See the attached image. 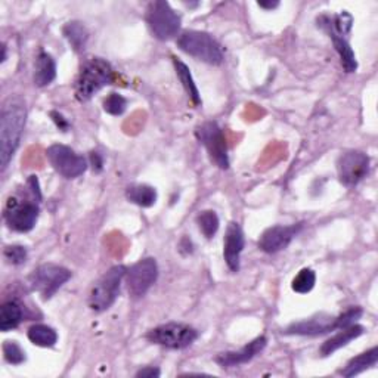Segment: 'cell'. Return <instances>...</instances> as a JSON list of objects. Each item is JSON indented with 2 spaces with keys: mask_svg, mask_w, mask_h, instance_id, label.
Masks as SVG:
<instances>
[{
  "mask_svg": "<svg viewBox=\"0 0 378 378\" xmlns=\"http://www.w3.org/2000/svg\"><path fill=\"white\" fill-rule=\"evenodd\" d=\"M27 109L23 101L17 98L8 99L0 114V164L5 170L12 160L15 151L20 147L24 132Z\"/></svg>",
  "mask_w": 378,
  "mask_h": 378,
  "instance_id": "obj_1",
  "label": "cell"
},
{
  "mask_svg": "<svg viewBox=\"0 0 378 378\" xmlns=\"http://www.w3.org/2000/svg\"><path fill=\"white\" fill-rule=\"evenodd\" d=\"M114 82V70L102 58H90L80 68L75 82H74V94L77 101L86 102L94 93L99 92L102 87L111 85Z\"/></svg>",
  "mask_w": 378,
  "mask_h": 378,
  "instance_id": "obj_2",
  "label": "cell"
},
{
  "mask_svg": "<svg viewBox=\"0 0 378 378\" xmlns=\"http://www.w3.org/2000/svg\"><path fill=\"white\" fill-rule=\"evenodd\" d=\"M178 46L182 52L206 62V64L220 66L224 62L222 46L213 39V36L204 33V31H183L178 37Z\"/></svg>",
  "mask_w": 378,
  "mask_h": 378,
  "instance_id": "obj_3",
  "label": "cell"
},
{
  "mask_svg": "<svg viewBox=\"0 0 378 378\" xmlns=\"http://www.w3.org/2000/svg\"><path fill=\"white\" fill-rule=\"evenodd\" d=\"M126 272L128 269L124 266H114L93 284L89 294V307L93 312H105L114 305Z\"/></svg>",
  "mask_w": 378,
  "mask_h": 378,
  "instance_id": "obj_4",
  "label": "cell"
},
{
  "mask_svg": "<svg viewBox=\"0 0 378 378\" xmlns=\"http://www.w3.org/2000/svg\"><path fill=\"white\" fill-rule=\"evenodd\" d=\"M147 23L154 37L166 42L178 36L182 18L169 2L157 0V2L150 4L147 9Z\"/></svg>",
  "mask_w": 378,
  "mask_h": 378,
  "instance_id": "obj_5",
  "label": "cell"
},
{
  "mask_svg": "<svg viewBox=\"0 0 378 378\" xmlns=\"http://www.w3.org/2000/svg\"><path fill=\"white\" fill-rule=\"evenodd\" d=\"M197 339L198 331L191 325L181 322H169L155 327L147 334V340L150 343L175 350L189 348Z\"/></svg>",
  "mask_w": 378,
  "mask_h": 378,
  "instance_id": "obj_6",
  "label": "cell"
},
{
  "mask_svg": "<svg viewBox=\"0 0 378 378\" xmlns=\"http://www.w3.org/2000/svg\"><path fill=\"white\" fill-rule=\"evenodd\" d=\"M71 278V272L64 266L55 263H44L40 264L37 269L33 271L28 276V284L33 291L42 295L43 300H47L55 293L64 286V284Z\"/></svg>",
  "mask_w": 378,
  "mask_h": 378,
  "instance_id": "obj_7",
  "label": "cell"
},
{
  "mask_svg": "<svg viewBox=\"0 0 378 378\" xmlns=\"http://www.w3.org/2000/svg\"><path fill=\"white\" fill-rule=\"evenodd\" d=\"M195 135L200 144L207 150L212 163H214L219 169L226 170L229 167L228 147L224 130L219 128V124L216 121L202 123L197 128Z\"/></svg>",
  "mask_w": 378,
  "mask_h": 378,
  "instance_id": "obj_8",
  "label": "cell"
},
{
  "mask_svg": "<svg viewBox=\"0 0 378 378\" xmlns=\"http://www.w3.org/2000/svg\"><path fill=\"white\" fill-rule=\"evenodd\" d=\"M46 157L56 173L66 179H75L82 176L87 169V161L82 155L66 145L55 144L47 148Z\"/></svg>",
  "mask_w": 378,
  "mask_h": 378,
  "instance_id": "obj_9",
  "label": "cell"
},
{
  "mask_svg": "<svg viewBox=\"0 0 378 378\" xmlns=\"http://www.w3.org/2000/svg\"><path fill=\"white\" fill-rule=\"evenodd\" d=\"M4 216L9 229L28 232L36 226L39 219V206L33 201H21L17 197H11L6 202Z\"/></svg>",
  "mask_w": 378,
  "mask_h": 378,
  "instance_id": "obj_10",
  "label": "cell"
},
{
  "mask_svg": "<svg viewBox=\"0 0 378 378\" xmlns=\"http://www.w3.org/2000/svg\"><path fill=\"white\" fill-rule=\"evenodd\" d=\"M159 278V266L155 259L147 257L135 263L126 272V284L128 291L133 298L144 297Z\"/></svg>",
  "mask_w": 378,
  "mask_h": 378,
  "instance_id": "obj_11",
  "label": "cell"
},
{
  "mask_svg": "<svg viewBox=\"0 0 378 378\" xmlns=\"http://www.w3.org/2000/svg\"><path fill=\"white\" fill-rule=\"evenodd\" d=\"M370 170V157L362 151H348L340 155L337 161V171L340 182L344 186H356L362 179L367 178Z\"/></svg>",
  "mask_w": 378,
  "mask_h": 378,
  "instance_id": "obj_12",
  "label": "cell"
},
{
  "mask_svg": "<svg viewBox=\"0 0 378 378\" xmlns=\"http://www.w3.org/2000/svg\"><path fill=\"white\" fill-rule=\"evenodd\" d=\"M303 225L297 224V225H290V226H271L267 228L259 240V248L264 253H278V251L287 248L290 243L293 241L294 236L302 231Z\"/></svg>",
  "mask_w": 378,
  "mask_h": 378,
  "instance_id": "obj_13",
  "label": "cell"
},
{
  "mask_svg": "<svg viewBox=\"0 0 378 378\" xmlns=\"http://www.w3.org/2000/svg\"><path fill=\"white\" fill-rule=\"evenodd\" d=\"M266 337L260 336L255 339L253 341H250L247 346H244L243 349L236 352H225L219 353L214 358L216 364H219L222 368H232V367H240L243 364H247L253 358H256L264 348H266Z\"/></svg>",
  "mask_w": 378,
  "mask_h": 378,
  "instance_id": "obj_14",
  "label": "cell"
},
{
  "mask_svg": "<svg viewBox=\"0 0 378 378\" xmlns=\"http://www.w3.org/2000/svg\"><path fill=\"white\" fill-rule=\"evenodd\" d=\"M244 244H245L244 232L241 226L238 224L231 222L224 240V257L232 272L240 271V260L244 250Z\"/></svg>",
  "mask_w": 378,
  "mask_h": 378,
  "instance_id": "obj_15",
  "label": "cell"
},
{
  "mask_svg": "<svg viewBox=\"0 0 378 378\" xmlns=\"http://www.w3.org/2000/svg\"><path fill=\"white\" fill-rule=\"evenodd\" d=\"M337 329L336 328V318L328 317V315H318V317L295 322L290 325L286 329V334L290 336H322L327 333H331V331Z\"/></svg>",
  "mask_w": 378,
  "mask_h": 378,
  "instance_id": "obj_16",
  "label": "cell"
},
{
  "mask_svg": "<svg viewBox=\"0 0 378 378\" xmlns=\"http://www.w3.org/2000/svg\"><path fill=\"white\" fill-rule=\"evenodd\" d=\"M364 331H365V328L362 325H358V324L341 328L340 333H337L334 337H331V339H328L327 341L322 343L321 349H319L321 356L333 355L339 349L344 348V346H348L350 341H353L358 337H360L362 334H364Z\"/></svg>",
  "mask_w": 378,
  "mask_h": 378,
  "instance_id": "obj_17",
  "label": "cell"
},
{
  "mask_svg": "<svg viewBox=\"0 0 378 378\" xmlns=\"http://www.w3.org/2000/svg\"><path fill=\"white\" fill-rule=\"evenodd\" d=\"M56 77V64L55 59L46 52H40L36 59V71H35V85L44 87L51 85Z\"/></svg>",
  "mask_w": 378,
  "mask_h": 378,
  "instance_id": "obj_18",
  "label": "cell"
},
{
  "mask_svg": "<svg viewBox=\"0 0 378 378\" xmlns=\"http://www.w3.org/2000/svg\"><path fill=\"white\" fill-rule=\"evenodd\" d=\"M377 360H378V348L377 346H374L372 349H370L368 352L365 353H360L358 355L356 358L350 359L348 362V365H346L343 370H341V375L343 377H355L360 372H364L372 367L377 365Z\"/></svg>",
  "mask_w": 378,
  "mask_h": 378,
  "instance_id": "obj_19",
  "label": "cell"
},
{
  "mask_svg": "<svg viewBox=\"0 0 378 378\" xmlns=\"http://www.w3.org/2000/svg\"><path fill=\"white\" fill-rule=\"evenodd\" d=\"M327 33L329 35L331 40H333V43H334V47H336V51L340 55L341 66L346 70V73H355L356 68H358V62H356L355 52L352 49V46L349 44L348 39L333 33L331 30H327Z\"/></svg>",
  "mask_w": 378,
  "mask_h": 378,
  "instance_id": "obj_20",
  "label": "cell"
},
{
  "mask_svg": "<svg viewBox=\"0 0 378 378\" xmlns=\"http://www.w3.org/2000/svg\"><path fill=\"white\" fill-rule=\"evenodd\" d=\"M24 319L23 306L17 302H6L0 307V331L8 333L11 329L17 328Z\"/></svg>",
  "mask_w": 378,
  "mask_h": 378,
  "instance_id": "obj_21",
  "label": "cell"
},
{
  "mask_svg": "<svg viewBox=\"0 0 378 378\" xmlns=\"http://www.w3.org/2000/svg\"><path fill=\"white\" fill-rule=\"evenodd\" d=\"M173 66H175V70H176V74L179 77V80L185 89V92L188 93L189 99L193 101L194 105H200L201 104V97H200V92H198V87L194 82L193 78V74H191V70L188 68V66L185 64L183 61L178 59L176 56H173Z\"/></svg>",
  "mask_w": 378,
  "mask_h": 378,
  "instance_id": "obj_22",
  "label": "cell"
},
{
  "mask_svg": "<svg viewBox=\"0 0 378 378\" xmlns=\"http://www.w3.org/2000/svg\"><path fill=\"white\" fill-rule=\"evenodd\" d=\"M126 197L139 207H152L157 202V191L150 185H130L126 189Z\"/></svg>",
  "mask_w": 378,
  "mask_h": 378,
  "instance_id": "obj_23",
  "label": "cell"
},
{
  "mask_svg": "<svg viewBox=\"0 0 378 378\" xmlns=\"http://www.w3.org/2000/svg\"><path fill=\"white\" fill-rule=\"evenodd\" d=\"M28 340L39 346V348H54L58 341V334L52 327H47L43 324L33 325L28 329Z\"/></svg>",
  "mask_w": 378,
  "mask_h": 378,
  "instance_id": "obj_24",
  "label": "cell"
},
{
  "mask_svg": "<svg viewBox=\"0 0 378 378\" xmlns=\"http://www.w3.org/2000/svg\"><path fill=\"white\" fill-rule=\"evenodd\" d=\"M64 36L70 42L71 47L75 52H83L89 40V33L82 23H68L64 27Z\"/></svg>",
  "mask_w": 378,
  "mask_h": 378,
  "instance_id": "obj_25",
  "label": "cell"
},
{
  "mask_svg": "<svg viewBox=\"0 0 378 378\" xmlns=\"http://www.w3.org/2000/svg\"><path fill=\"white\" fill-rule=\"evenodd\" d=\"M197 224H198V228L200 231L202 232V235L206 236V238H213V236L217 233L219 231V217L216 214V212L213 210H206V212H201L198 216H197Z\"/></svg>",
  "mask_w": 378,
  "mask_h": 378,
  "instance_id": "obj_26",
  "label": "cell"
},
{
  "mask_svg": "<svg viewBox=\"0 0 378 378\" xmlns=\"http://www.w3.org/2000/svg\"><path fill=\"white\" fill-rule=\"evenodd\" d=\"M315 282H317V275L309 267H305L300 272L297 274V276L291 282L293 291L298 294H307L313 290Z\"/></svg>",
  "mask_w": 378,
  "mask_h": 378,
  "instance_id": "obj_27",
  "label": "cell"
},
{
  "mask_svg": "<svg viewBox=\"0 0 378 378\" xmlns=\"http://www.w3.org/2000/svg\"><path fill=\"white\" fill-rule=\"evenodd\" d=\"M2 352L5 360L11 365H21L23 362H25V352L17 341H5L2 346Z\"/></svg>",
  "mask_w": 378,
  "mask_h": 378,
  "instance_id": "obj_28",
  "label": "cell"
},
{
  "mask_svg": "<svg viewBox=\"0 0 378 378\" xmlns=\"http://www.w3.org/2000/svg\"><path fill=\"white\" fill-rule=\"evenodd\" d=\"M126 106H128V101L118 93L108 94L104 101V109L111 116H121L126 111Z\"/></svg>",
  "mask_w": 378,
  "mask_h": 378,
  "instance_id": "obj_29",
  "label": "cell"
},
{
  "mask_svg": "<svg viewBox=\"0 0 378 378\" xmlns=\"http://www.w3.org/2000/svg\"><path fill=\"white\" fill-rule=\"evenodd\" d=\"M4 257L9 264L20 266L27 260V250L23 245H8L4 250Z\"/></svg>",
  "mask_w": 378,
  "mask_h": 378,
  "instance_id": "obj_30",
  "label": "cell"
},
{
  "mask_svg": "<svg viewBox=\"0 0 378 378\" xmlns=\"http://www.w3.org/2000/svg\"><path fill=\"white\" fill-rule=\"evenodd\" d=\"M362 313H364V310H362L360 307L348 309L344 313H341L340 317L336 318V328L341 329V328L353 325L362 317Z\"/></svg>",
  "mask_w": 378,
  "mask_h": 378,
  "instance_id": "obj_31",
  "label": "cell"
},
{
  "mask_svg": "<svg viewBox=\"0 0 378 378\" xmlns=\"http://www.w3.org/2000/svg\"><path fill=\"white\" fill-rule=\"evenodd\" d=\"M161 372L159 368H155V367H145V368H142L136 372V377L138 378H155V377H160Z\"/></svg>",
  "mask_w": 378,
  "mask_h": 378,
  "instance_id": "obj_32",
  "label": "cell"
},
{
  "mask_svg": "<svg viewBox=\"0 0 378 378\" xmlns=\"http://www.w3.org/2000/svg\"><path fill=\"white\" fill-rule=\"evenodd\" d=\"M90 163H92V169H93V171H97V173L102 171V169H104V160H102L101 154H98V152H92V154H90Z\"/></svg>",
  "mask_w": 378,
  "mask_h": 378,
  "instance_id": "obj_33",
  "label": "cell"
},
{
  "mask_svg": "<svg viewBox=\"0 0 378 378\" xmlns=\"http://www.w3.org/2000/svg\"><path fill=\"white\" fill-rule=\"evenodd\" d=\"M51 117H52V120L56 123V126H58V128L61 129V130H67L68 129V121L64 118V117H62L59 113H56V111H52L51 113Z\"/></svg>",
  "mask_w": 378,
  "mask_h": 378,
  "instance_id": "obj_34",
  "label": "cell"
},
{
  "mask_svg": "<svg viewBox=\"0 0 378 378\" xmlns=\"http://www.w3.org/2000/svg\"><path fill=\"white\" fill-rule=\"evenodd\" d=\"M257 5L263 9H275L279 6V2H259Z\"/></svg>",
  "mask_w": 378,
  "mask_h": 378,
  "instance_id": "obj_35",
  "label": "cell"
}]
</instances>
